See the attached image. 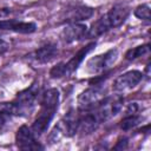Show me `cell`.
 Here are the masks:
<instances>
[{
    "label": "cell",
    "instance_id": "obj_3",
    "mask_svg": "<svg viewBox=\"0 0 151 151\" xmlns=\"http://www.w3.org/2000/svg\"><path fill=\"white\" fill-rule=\"evenodd\" d=\"M143 78V73L139 72V71H136V70H132V71H127L125 72L124 74L119 76L114 83H113V91L114 92H124V91H127L132 87H134Z\"/></svg>",
    "mask_w": 151,
    "mask_h": 151
},
{
    "label": "cell",
    "instance_id": "obj_5",
    "mask_svg": "<svg viewBox=\"0 0 151 151\" xmlns=\"http://www.w3.org/2000/svg\"><path fill=\"white\" fill-rule=\"evenodd\" d=\"M15 143L21 150H38L42 149L34 138V132L26 125H21L15 133Z\"/></svg>",
    "mask_w": 151,
    "mask_h": 151
},
{
    "label": "cell",
    "instance_id": "obj_6",
    "mask_svg": "<svg viewBox=\"0 0 151 151\" xmlns=\"http://www.w3.org/2000/svg\"><path fill=\"white\" fill-rule=\"evenodd\" d=\"M103 99L104 94L100 87H90L79 94L78 105L81 110H90L97 106Z\"/></svg>",
    "mask_w": 151,
    "mask_h": 151
},
{
    "label": "cell",
    "instance_id": "obj_21",
    "mask_svg": "<svg viewBox=\"0 0 151 151\" xmlns=\"http://www.w3.org/2000/svg\"><path fill=\"white\" fill-rule=\"evenodd\" d=\"M50 76L52 78H60L66 76V68H65V64H58L57 66H54L51 71H50Z\"/></svg>",
    "mask_w": 151,
    "mask_h": 151
},
{
    "label": "cell",
    "instance_id": "obj_13",
    "mask_svg": "<svg viewBox=\"0 0 151 151\" xmlns=\"http://www.w3.org/2000/svg\"><path fill=\"white\" fill-rule=\"evenodd\" d=\"M57 54H58L57 46L54 44H46L35 51L34 57L39 63L46 64V63H50L51 60H53Z\"/></svg>",
    "mask_w": 151,
    "mask_h": 151
},
{
    "label": "cell",
    "instance_id": "obj_7",
    "mask_svg": "<svg viewBox=\"0 0 151 151\" xmlns=\"http://www.w3.org/2000/svg\"><path fill=\"white\" fill-rule=\"evenodd\" d=\"M78 125H79V117L76 114L73 110H70L59 122L58 126H55V130L67 137H71L78 132Z\"/></svg>",
    "mask_w": 151,
    "mask_h": 151
},
{
    "label": "cell",
    "instance_id": "obj_9",
    "mask_svg": "<svg viewBox=\"0 0 151 151\" xmlns=\"http://www.w3.org/2000/svg\"><path fill=\"white\" fill-rule=\"evenodd\" d=\"M105 15L110 27H117V26H120L126 20L129 15V8L123 5H116Z\"/></svg>",
    "mask_w": 151,
    "mask_h": 151
},
{
    "label": "cell",
    "instance_id": "obj_26",
    "mask_svg": "<svg viewBox=\"0 0 151 151\" xmlns=\"http://www.w3.org/2000/svg\"><path fill=\"white\" fill-rule=\"evenodd\" d=\"M0 81H1V74H0Z\"/></svg>",
    "mask_w": 151,
    "mask_h": 151
},
{
    "label": "cell",
    "instance_id": "obj_11",
    "mask_svg": "<svg viewBox=\"0 0 151 151\" xmlns=\"http://www.w3.org/2000/svg\"><path fill=\"white\" fill-rule=\"evenodd\" d=\"M99 123H100V120L96 113H88V114L79 118L78 131H80L83 134H88L98 127Z\"/></svg>",
    "mask_w": 151,
    "mask_h": 151
},
{
    "label": "cell",
    "instance_id": "obj_10",
    "mask_svg": "<svg viewBox=\"0 0 151 151\" xmlns=\"http://www.w3.org/2000/svg\"><path fill=\"white\" fill-rule=\"evenodd\" d=\"M38 92H39V86L37 84H32L28 88H26V90H24V91L18 93L14 103H17L19 106H21L26 111L28 109V106L32 105V103L35 99Z\"/></svg>",
    "mask_w": 151,
    "mask_h": 151
},
{
    "label": "cell",
    "instance_id": "obj_18",
    "mask_svg": "<svg viewBox=\"0 0 151 151\" xmlns=\"http://www.w3.org/2000/svg\"><path fill=\"white\" fill-rule=\"evenodd\" d=\"M37 26L34 22H22V21H17L13 24L12 31L17 32V33H24V34H28V33H33L35 31Z\"/></svg>",
    "mask_w": 151,
    "mask_h": 151
},
{
    "label": "cell",
    "instance_id": "obj_23",
    "mask_svg": "<svg viewBox=\"0 0 151 151\" xmlns=\"http://www.w3.org/2000/svg\"><path fill=\"white\" fill-rule=\"evenodd\" d=\"M126 144H127L126 138H123V139H120V140L118 142V144L114 146V149H116V150H119V149H125V147H126Z\"/></svg>",
    "mask_w": 151,
    "mask_h": 151
},
{
    "label": "cell",
    "instance_id": "obj_16",
    "mask_svg": "<svg viewBox=\"0 0 151 151\" xmlns=\"http://www.w3.org/2000/svg\"><path fill=\"white\" fill-rule=\"evenodd\" d=\"M40 104L41 105L58 107V104H59V91L57 88H50V90H47L42 94Z\"/></svg>",
    "mask_w": 151,
    "mask_h": 151
},
{
    "label": "cell",
    "instance_id": "obj_4",
    "mask_svg": "<svg viewBox=\"0 0 151 151\" xmlns=\"http://www.w3.org/2000/svg\"><path fill=\"white\" fill-rule=\"evenodd\" d=\"M57 109L58 107L41 105V109H40L38 116L35 117L33 125H32V131L34 132V134H42L47 130L52 118L54 117V112Z\"/></svg>",
    "mask_w": 151,
    "mask_h": 151
},
{
    "label": "cell",
    "instance_id": "obj_8",
    "mask_svg": "<svg viewBox=\"0 0 151 151\" xmlns=\"http://www.w3.org/2000/svg\"><path fill=\"white\" fill-rule=\"evenodd\" d=\"M87 34V27L80 22H71L61 31V38L66 42H74L83 39Z\"/></svg>",
    "mask_w": 151,
    "mask_h": 151
},
{
    "label": "cell",
    "instance_id": "obj_2",
    "mask_svg": "<svg viewBox=\"0 0 151 151\" xmlns=\"http://www.w3.org/2000/svg\"><path fill=\"white\" fill-rule=\"evenodd\" d=\"M117 58H118V51L116 48L110 50L104 54H100V55H97V57L90 59L87 63V68L92 73L101 72V71L106 70L107 67H110L117 60Z\"/></svg>",
    "mask_w": 151,
    "mask_h": 151
},
{
    "label": "cell",
    "instance_id": "obj_24",
    "mask_svg": "<svg viewBox=\"0 0 151 151\" xmlns=\"http://www.w3.org/2000/svg\"><path fill=\"white\" fill-rule=\"evenodd\" d=\"M7 50H8V44L5 40L0 39V54H4Z\"/></svg>",
    "mask_w": 151,
    "mask_h": 151
},
{
    "label": "cell",
    "instance_id": "obj_15",
    "mask_svg": "<svg viewBox=\"0 0 151 151\" xmlns=\"http://www.w3.org/2000/svg\"><path fill=\"white\" fill-rule=\"evenodd\" d=\"M110 28V25L107 22V19H106V15L101 17L100 19H98L92 26L91 28L87 31V35L90 38H96L100 34H103L104 32H106L107 29Z\"/></svg>",
    "mask_w": 151,
    "mask_h": 151
},
{
    "label": "cell",
    "instance_id": "obj_12",
    "mask_svg": "<svg viewBox=\"0 0 151 151\" xmlns=\"http://www.w3.org/2000/svg\"><path fill=\"white\" fill-rule=\"evenodd\" d=\"M96 46V42H90L88 45H86L85 47H83L81 50H79L78 51V53L77 54H74L73 57H72V59L68 61V63H66L65 64V68H66V74H68V73H72L73 71H76L77 68H78V66L81 64V61L84 60V58H85V55L93 48Z\"/></svg>",
    "mask_w": 151,
    "mask_h": 151
},
{
    "label": "cell",
    "instance_id": "obj_17",
    "mask_svg": "<svg viewBox=\"0 0 151 151\" xmlns=\"http://www.w3.org/2000/svg\"><path fill=\"white\" fill-rule=\"evenodd\" d=\"M149 52H150V46L149 45H142V46H137V47H133V48L129 50L125 53V58L127 60H134L139 57H143V55L147 54Z\"/></svg>",
    "mask_w": 151,
    "mask_h": 151
},
{
    "label": "cell",
    "instance_id": "obj_20",
    "mask_svg": "<svg viewBox=\"0 0 151 151\" xmlns=\"http://www.w3.org/2000/svg\"><path fill=\"white\" fill-rule=\"evenodd\" d=\"M134 15L140 20H150V7L147 4H142L136 7Z\"/></svg>",
    "mask_w": 151,
    "mask_h": 151
},
{
    "label": "cell",
    "instance_id": "obj_22",
    "mask_svg": "<svg viewBox=\"0 0 151 151\" xmlns=\"http://www.w3.org/2000/svg\"><path fill=\"white\" fill-rule=\"evenodd\" d=\"M137 110H138L137 104H136V103H132V104L129 105V107H127V110H126V113H127V114H136Z\"/></svg>",
    "mask_w": 151,
    "mask_h": 151
},
{
    "label": "cell",
    "instance_id": "obj_19",
    "mask_svg": "<svg viewBox=\"0 0 151 151\" xmlns=\"http://www.w3.org/2000/svg\"><path fill=\"white\" fill-rule=\"evenodd\" d=\"M140 123V117L136 116V114H127L122 122H120V129L124 131L131 130L133 127H136L138 124Z\"/></svg>",
    "mask_w": 151,
    "mask_h": 151
},
{
    "label": "cell",
    "instance_id": "obj_14",
    "mask_svg": "<svg viewBox=\"0 0 151 151\" xmlns=\"http://www.w3.org/2000/svg\"><path fill=\"white\" fill-rule=\"evenodd\" d=\"M92 15H93V8L87 6H79L72 11V13L70 14V20L71 22H78L90 19Z\"/></svg>",
    "mask_w": 151,
    "mask_h": 151
},
{
    "label": "cell",
    "instance_id": "obj_1",
    "mask_svg": "<svg viewBox=\"0 0 151 151\" xmlns=\"http://www.w3.org/2000/svg\"><path fill=\"white\" fill-rule=\"evenodd\" d=\"M123 103H124V99L120 96L104 98L98 104V109H97L96 114L98 116V118H99L100 122L107 120L111 117L116 116L120 111V109L123 106Z\"/></svg>",
    "mask_w": 151,
    "mask_h": 151
},
{
    "label": "cell",
    "instance_id": "obj_25",
    "mask_svg": "<svg viewBox=\"0 0 151 151\" xmlns=\"http://www.w3.org/2000/svg\"><path fill=\"white\" fill-rule=\"evenodd\" d=\"M11 13L9 8H0V18H6Z\"/></svg>",
    "mask_w": 151,
    "mask_h": 151
}]
</instances>
